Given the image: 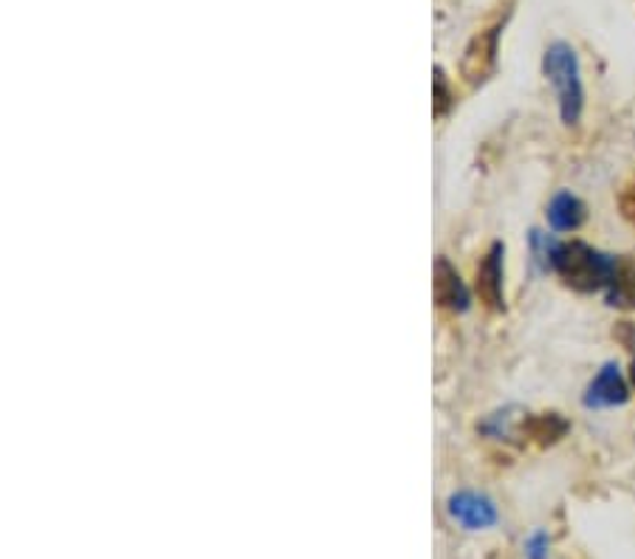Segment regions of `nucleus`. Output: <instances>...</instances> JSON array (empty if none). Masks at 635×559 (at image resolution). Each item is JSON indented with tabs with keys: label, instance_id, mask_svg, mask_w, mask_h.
<instances>
[{
	"label": "nucleus",
	"instance_id": "obj_1",
	"mask_svg": "<svg viewBox=\"0 0 635 559\" xmlns=\"http://www.w3.org/2000/svg\"><path fill=\"white\" fill-rule=\"evenodd\" d=\"M551 268L562 277L565 286L577 288V292H599V288H607L613 268H616V257H607L582 241L557 243Z\"/></svg>",
	"mask_w": 635,
	"mask_h": 559
},
{
	"label": "nucleus",
	"instance_id": "obj_2",
	"mask_svg": "<svg viewBox=\"0 0 635 559\" xmlns=\"http://www.w3.org/2000/svg\"><path fill=\"white\" fill-rule=\"evenodd\" d=\"M543 72L548 83L554 85L559 99V113L568 128H577L584 111V88L579 77V59L568 43H551L545 48Z\"/></svg>",
	"mask_w": 635,
	"mask_h": 559
},
{
	"label": "nucleus",
	"instance_id": "obj_3",
	"mask_svg": "<svg viewBox=\"0 0 635 559\" xmlns=\"http://www.w3.org/2000/svg\"><path fill=\"white\" fill-rule=\"evenodd\" d=\"M500 32H503V26L486 29V32H480L478 37H474L472 43L467 46V54H463V63H461V72L472 85L483 83V79L492 74L494 63H497Z\"/></svg>",
	"mask_w": 635,
	"mask_h": 559
},
{
	"label": "nucleus",
	"instance_id": "obj_4",
	"mask_svg": "<svg viewBox=\"0 0 635 559\" xmlns=\"http://www.w3.org/2000/svg\"><path fill=\"white\" fill-rule=\"evenodd\" d=\"M449 517L455 523H461L469 531H480L497 523V508L489 501L486 494L478 492H458L449 497Z\"/></svg>",
	"mask_w": 635,
	"mask_h": 559
},
{
	"label": "nucleus",
	"instance_id": "obj_5",
	"mask_svg": "<svg viewBox=\"0 0 635 559\" xmlns=\"http://www.w3.org/2000/svg\"><path fill=\"white\" fill-rule=\"evenodd\" d=\"M503 254H506L503 243H494L478 266V294L492 311L506 306V299H503Z\"/></svg>",
	"mask_w": 635,
	"mask_h": 559
},
{
	"label": "nucleus",
	"instance_id": "obj_6",
	"mask_svg": "<svg viewBox=\"0 0 635 559\" xmlns=\"http://www.w3.org/2000/svg\"><path fill=\"white\" fill-rule=\"evenodd\" d=\"M629 398V387L624 382L618 364L607 362L599 371V376L590 382L588 393H584V404L588 407H616V404H624Z\"/></svg>",
	"mask_w": 635,
	"mask_h": 559
},
{
	"label": "nucleus",
	"instance_id": "obj_7",
	"mask_svg": "<svg viewBox=\"0 0 635 559\" xmlns=\"http://www.w3.org/2000/svg\"><path fill=\"white\" fill-rule=\"evenodd\" d=\"M435 299L449 311H467L469 308V288L463 286L461 274L455 272L447 257L435 263Z\"/></svg>",
	"mask_w": 635,
	"mask_h": 559
},
{
	"label": "nucleus",
	"instance_id": "obj_8",
	"mask_svg": "<svg viewBox=\"0 0 635 559\" xmlns=\"http://www.w3.org/2000/svg\"><path fill=\"white\" fill-rule=\"evenodd\" d=\"M548 223L557 232H573L584 223V204L573 193H557L548 204Z\"/></svg>",
	"mask_w": 635,
	"mask_h": 559
},
{
	"label": "nucleus",
	"instance_id": "obj_9",
	"mask_svg": "<svg viewBox=\"0 0 635 559\" xmlns=\"http://www.w3.org/2000/svg\"><path fill=\"white\" fill-rule=\"evenodd\" d=\"M607 303L616 308H635V261L616 257V268L607 283Z\"/></svg>",
	"mask_w": 635,
	"mask_h": 559
},
{
	"label": "nucleus",
	"instance_id": "obj_10",
	"mask_svg": "<svg viewBox=\"0 0 635 559\" xmlns=\"http://www.w3.org/2000/svg\"><path fill=\"white\" fill-rule=\"evenodd\" d=\"M523 432L537 443H554L568 432V421L559 413H543L523 421Z\"/></svg>",
	"mask_w": 635,
	"mask_h": 559
},
{
	"label": "nucleus",
	"instance_id": "obj_11",
	"mask_svg": "<svg viewBox=\"0 0 635 559\" xmlns=\"http://www.w3.org/2000/svg\"><path fill=\"white\" fill-rule=\"evenodd\" d=\"M449 102H452V94H449L447 88V79H444L441 68H435V113H438V117L447 113Z\"/></svg>",
	"mask_w": 635,
	"mask_h": 559
},
{
	"label": "nucleus",
	"instance_id": "obj_12",
	"mask_svg": "<svg viewBox=\"0 0 635 559\" xmlns=\"http://www.w3.org/2000/svg\"><path fill=\"white\" fill-rule=\"evenodd\" d=\"M618 209H622L624 221L635 227V182H629L618 196Z\"/></svg>",
	"mask_w": 635,
	"mask_h": 559
},
{
	"label": "nucleus",
	"instance_id": "obj_13",
	"mask_svg": "<svg viewBox=\"0 0 635 559\" xmlns=\"http://www.w3.org/2000/svg\"><path fill=\"white\" fill-rule=\"evenodd\" d=\"M545 557H548V540H545V534H534L532 540H528V559Z\"/></svg>",
	"mask_w": 635,
	"mask_h": 559
},
{
	"label": "nucleus",
	"instance_id": "obj_14",
	"mask_svg": "<svg viewBox=\"0 0 635 559\" xmlns=\"http://www.w3.org/2000/svg\"><path fill=\"white\" fill-rule=\"evenodd\" d=\"M633 382H635V362H633Z\"/></svg>",
	"mask_w": 635,
	"mask_h": 559
}]
</instances>
